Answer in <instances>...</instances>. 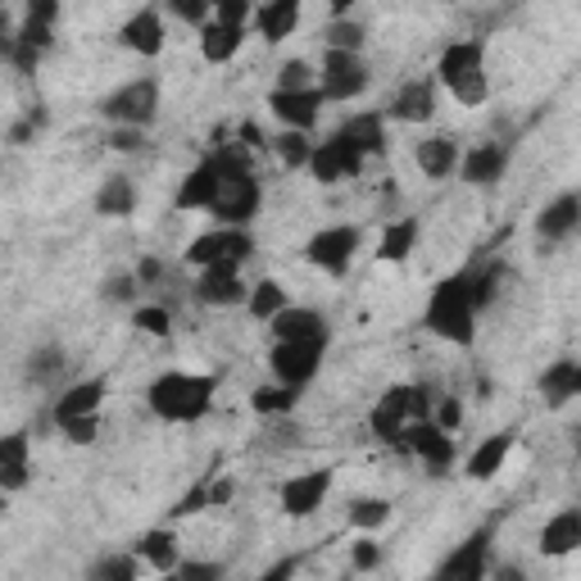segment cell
<instances>
[{
	"mask_svg": "<svg viewBox=\"0 0 581 581\" xmlns=\"http://www.w3.org/2000/svg\"><path fill=\"white\" fill-rule=\"evenodd\" d=\"M209 154H214L218 182H214V201L205 214L218 218V227H246L263 205V186L255 177L250 150L246 146H214Z\"/></svg>",
	"mask_w": 581,
	"mask_h": 581,
	"instance_id": "1",
	"label": "cell"
},
{
	"mask_svg": "<svg viewBox=\"0 0 581 581\" xmlns=\"http://www.w3.org/2000/svg\"><path fill=\"white\" fill-rule=\"evenodd\" d=\"M477 309H482V300H477L473 273H454L432 287L422 323H428L432 336H441L450 345H473L477 341Z\"/></svg>",
	"mask_w": 581,
	"mask_h": 581,
	"instance_id": "2",
	"label": "cell"
},
{
	"mask_svg": "<svg viewBox=\"0 0 581 581\" xmlns=\"http://www.w3.org/2000/svg\"><path fill=\"white\" fill-rule=\"evenodd\" d=\"M214 391H218V377L173 368L146 386V405L164 422H201L214 409Z\"/></svg>",
	"mask_w": 581,
	"mask_h": 581,
	"instance_id": "3",
	"label": "cell"
},
{
	"mask_svg": "<svg viewBox=\"0 0 581 581\" xmlns=\"http://www.w3.org/2000/svg\"><path fill=\"white\" fill-rule=\"evenodd\" d=\"M437 83L463 105V109H482L491 100V73H486V46L477 36L450 42L437 60Z\"/></svg>",
	"mask_w": 581,
	"mask_h": 581,
	"instance_id": "4",
	"label": "cell"
},
{
	"mask_svg": "<svg viewBox=\"0 0 581 581\" xmlns=\"http://www.w3.org/2000/svg\"><path fill=\"white\" fill-rule=\"evenodd\" d=\"M100 119L109 128H141L150 132V123L160 119V77H132L119 92H109L100 100Z\"/></svg>",
	"mask_w": 581,
	"mask_h": 581,
	"instance_id": "5",
	"label": "cell"
},
{
	"mask_svg": "<svg viewBox=\"0 0 581 581\" xmlns=\"http://www.w3.org/2000/svg\"><path fill=\"white\" fill-rule=\"evenodd\" d=\"M355 255H359V227L355 223H332V227L314 232V237L304 241V263L319 268V273H327V278L351 273Z\"/></svg>",
	"mask_w": 581,
	"mask_h": 581,
	"instance_id": "6",
	"label": "cell"
},
{
	"mask_svg": "<svg viewBox=\"0 0 581 581\" xmlns=\"http://www.w3.org/2000/svg\"><path fill=\"white\" fill-rule=\"evenodd\" d=\"M250 255H255L250 227H209V232H201V237H191L182 259L196 263L205 273V268H218V263H246Z\"/></svg>",
	"mask_w": 581,
	"mask_h": 581,
	"instance_id": "7",
	"label": "cell"
},
{
	"mask_svg": "<svg viewBox=\"0 0 581 581\" xmlns=\"http://www.w3.org/2000/svg\"><path fill=\"white\" fill-rule=\"evenodd\" d=\"M373 83L368 60L364 55H345V51H323L319 60V92L323 100L341 105V100H359Z\"/></svg>",
	"mask_w": 581,
	"mask_h": 581,
	"instance_id": "8",
	"label": "cell"
},
{
	"mask_svg": "<svg viewBox=\"0 0 581 581\" xmlns=\"http://www.w3.org/2000/svg\"><path fill=\"white\" fill-rule=\"evenodd\" d=\"M323 355H327V336H319V341H278L273 355H268V368H273V381L300 391V386H309L319 377Z\"/></svg>",
	"mask_w": 581,
	"mask_h": 581,
	"instance_id": "9",
	"label": "cell"
},
{
	"mask_svg": "<svg viewBox=\"0 0 581 581\" xmlns=\"http://www.w3.org/2000/svg\"><path fill=\"white\" fill-rule=\"evenodd\" d=\"M491 577V527H477L469 540L445 555V563L428 581H486Z\"/></svg>",
	"mask_w": 581,
	"mask_h": 581,
	"instance_id": "10",
	"label": "cell"
},
{
	"mask_svg": "<svg viewBox=\"0 0 581 581\" xmlns=\"http://www.w3.org/2000/svg\"><path fill=\"white\" fill-rule=\"evenodd\" d=\"M364 160H368L364 150H355L341 132H332L323 146H314L309 173H314L323 186H336V182H345V177H359V173H364Z\"/></svg>",
	"mask_w": 581,
	"mask_h": 581,
	"instance_id": "11",
	"label": "cell"
},
{
	"mask_svg": "<svg viewBox=\"0 0 581 581\" xmlns=\"http://www.w3.org/2000/svg\"><path fill=\"white\" fill-rule=\"evenodd\" d=\"M196 304L205 309H232V304H246L250 300V282L241 278V263H218V268H205L191 287Z\"/></svg>",
	"mask_w": 581,
	"mask_h": 581,
	"instance_id": "12",
	"label": "cell"
},
{
	"mask_svg": "<svg viewBox=\"0 0 581 581\" xmlns=\"http://www.w3.org/2000/svg\"><path fill=\"white\" fill-rule=\"evenodd\" d=\"M105 396H109V381L105 377L73 381V386H64V391H60V400L51 405V422H55V428H68V422H77V418H96L100 405H105Z\"/></svg>",
	"mask_w": 581,
	"mask_h": 581,
	"instance_id": "13",
	"label": "cell"
},
{
	"mask_svg": "<svg viewBox=\"0 0 581 581\" xmlns=\"http://www.w3.org/2000/svg\"><path fill=\"white\" fill-rule=\"evenodd\" d=\"M332 491V473L327 469H309L282 482V514L287 518H314L323 509V499Z\"/></svg>",
	"mask_w": 581,
	"mask_h": 581,
	"instance_id": "14",
	"label": "cell"
},
{
	"mask_svg": "<svg viewBox=\"0 0 581 581\" xmlns=\"http://www.w3.org/2000/svg\"><path fill=\"white\" fill-rule=\"evenodd\" d=\"M386 119H396V123H432L437 119V77H409V83H400L391 105H386Z\"/></svg>",
	"mask_w": 581,
	"mask_h": 581,
	"instance_id": "15",
	"label": "cell"
},
{
	"mask_svg": "<svg viewBox=\"0 0 581 581\" xmlns=\"http://www.w3.org/2000/svg\"><path fill=\"white\" fill-rule=\"evenodd\" d=\"M323 92L314 87V92H268V114L287 128V132H309L319 123V114H323Z\"/></svg>",
	"mask_w": 581,
	"mask_h": 581,
	"instance_id": "16",
	"label": "cell"
},
{
	"mask_svg": "<svg viewBox=\"0 0 581 581\" xmlns=\"http://www.w3.org/2000/svg\"><path fill=\"white\" fill-rule=\"evenodd\" d=\"M119 42H123L132 55H141V60L164 55V42H169L164 14L154 10V6H146V10H132V14L123 19V28H119Z\"/></svg>",
	"mask_w": 581,
	"mask_h": 581,
	"instance_id": "17",
	"label": "cell"
},
{
	"mask_svg": "<svg viewBox=\"0 0 581 581\" xmlns=\"http://www.w3.org/2000/svg\"><path fill=\"white\" fill-rule=\"evenodd\" d=\"M405 450L418 454L428 473H445L454 463V441H450V432L437 428V422H413V428L405 432Z\"/></svg>",
	"mask_w": 581,
	"mask_h": 581,
	"instance_id": "18",
	"label": "cell"
},
{
	"mask_svg": "<svg viewBox=\"0 0 581 581\" xmlns=\"http://www.w3.org/2000/svg\"><path fill=\"white\" fill-rule=\"evenodd\" d=\"M577 227H581V191H563V196H555L546 209L536 214V237L546 246L568 241Z\"/></svg>",
	"mask_w": 581,
	"mask_h": 581,
	"instance_id": "19",
	"label": "cell"
},
{
	"mask_svg": "<svg viewBox=\"0 0 581 581\" xmlns=\"http://www.w3.org/2000/svg\"><path fill=\"white\" fill-rule=\"evenodd\" d=\"M536 546H540V555H546V559H568V555H577V550H581V509L568 505V509H559L555 518H546V527H540V536H536Z\"/></svg>",
	"mask_w": 581,
	"mask_h": 581,
	"instance_id": "20",
	"label": "cell"
},
{
	"mask_svg": "<svg viewBox=\"0 0 581 581\" xmlns=\"http://www.w3.org/2000/svg\"><path fill=\"white\" fill-rule=\"evenodd\" d=\"M300 0H263V6H255V32L263 46H282L287 36L300 28Z\"/></svg>",
	"mask_w": 581,
	"mask_h": 581,
	"instance_id": "21",
	"label": "cell"
},
{
	"mask_svg": "<svg viewBox=\"0 0 581 581\" xmlns=\"http://www.w3.org/2000/svg\"><path fill=\"white\" fill-rule=\"evenodd\" d=\"M413 164H418V173L428 177V182H445L450 173H459V164H463V154H459V141L454 137H422L418 146H413Z\"/></svg>",
	"mask_w": 581,
	"mask_h": 581,
	"instance_id": "22",
	"label": "cell"
},
{
	"mask_svg": "<svg viewBox=\"0 0 581 581\" xmlns=\"http://www.w3.org/2000/svg\"><path fill=\"white\" fill-rule=\"evenodd\" d=\"M505 169H509V146L505 141H482V146H473L469 154H463V164H459L463 182H473V186H495L499 177H505Z\"/></svg>",
	"mask_w": 581,
	"mask_h": 581,
	"instance_id": "23",
	"label": "cell"
},
{
	"mask_svg": "<svg viewBox=\"0 0 581 581\" xmlns=\"http://www.w3.org/2000/svg\"><path fill=\"white\" fill-rule=\"evenodd\" d=\"M514 445H518V437H514V432H491L482 445H473L469 463H463V473H469L473 482H495V477H499V469L509 463Z\"/></svg>",
	"mask_w": 581,
	"mask_h": 581,
	"instance_id": "24",
	"label": "cell"
},
{
	"mask_svg": "<svg viewBox=\"0 0 581 581\" xmlns=\"http://www.w3.org/2000/svg\"><path fill=\"white\" fill-rule=\"evenodd\" d=\"M146 568H154V572H177L182 568V540H177V531L173 527H150L141 540H137V550H132Z\"/></svg>",
	"mask_w": 581,
	"mask_h": 581,
	"instance_id": "25",
	"label": "cell"
},
{
	"mask_svg": "<svg viewBox=\"0 0 581 581\" xmlns=\"http://www.w3.org/2000/svg\"><path fill=\"white\" fill-rule=\"evenodd\" d=\"M268 327H273V345L278 341H319V336H327V319L309 304H291L287 314H278Z\"/></svg>",
	"mask_w": 581,
	"mask_h": 581,
	"instance_id": "26",
	"label": "cell"
},
{
	"mask_svg": "<svg viewBox=\"0 0 581 581\" xmlns=\"http://www.w3.org/2000/svg\"><path fill=\"white\" fill-rule=\"evenodd\" d=\"M246 36H250V28H227V23L214 19L209 28H201V60L205 64H232L241 55Z\"/></svg>",
	"mask_w": 581,
	"mask_h": 581,
	"instance_id": "27",
	"label": "cell"
},
{
	"mask_svg": "<svg viewBox=\"0 0 581 581\" xmlns=\"http://www.w3.org/2000/svg\"><path fill=\"white\" fill-rule=\"evenodd\" d=\"M418 218H396V223H386L381 227V237H377V259L381 263H405L418 246Z\"/></svg>",
	"mask_w": 581,
	"mask_h": 581,
	"instance_id": "28",
	"label": "cell"
},
{
	"mask_svg": "<svg viewBox=\"0 0 581 581\" xmlns=\"http://www.w3.org/2000/svg\"><path fill=\"white\" fill-rule=\"evenodd\" d=\"M214 182H218V169H214V154H205V160L191 169L182 177V191H177V209H209L214 201Z\"/></svg>",
	"mask_w": 581,
	"mask_h": 581,
	"instance_id": "29",
	"label": "cell"
},
{
	"mask_svg": "<svg viewBox=\"0 0 581 581\" xmlns=\"http://www.w3.org/2000/svg\"><path fill=\"white\" fill-rule=\"evenodd\" d=\"M132 209H137V186H132V177L109 173L100 182V191H96V214L100 218H128Z\"/></svg>",
	"mask_w": 581,
	"mask_h": 581,
	"instance_id": "30",
	"label": "cell"
},
{
	"mask_svg": "<svg viewBox=\"0 0 581 581\" xmlns=\"http://www.w3.org/2000/svg\"><path fill=\"white\" fill-rule=\"evenodd\" d=\"M336 132L364 154H381L386 150V114H355V119L341 123Z\"/></svg>",
	"mask_w": 581,
	"mask_h": 581,
	"instance_id": "31",
	"label": "cell"
},
{
	"mask_svg": "<svg viewBox=\"0 0 581 581\" xmlns=\"http://www.w3.org/2000/svg\"><path fill=\"white\" fill-rule=\"evenodd\" d=\"M246 309H250V319H259V323H273L278 314H287V309H291V295H287V287H282L278 278H259V282L250 287V300H246Z\"/></svg>",
	"mask_w": 581,
	"mask_h": 581,
	"instance_id": "32",
	"label": "cell"
},
{
	"mask_svg": "<svg viewBox=\"0 0 581 581\" xmlns=\"http://www.w3.org/2000/svg\"><path fill=\"white\" fill-rule=\"evenodd\" d=\"M368 28L359 19H327L323 28V51H345V55H364Z\"/></svg>",
	"mask_w": 581,
	"mask_h": 581,
	"instance_id": "33",
	"label": "cell"
},
{
	"mask_svg": "<svg viewBox=\"0 0 581 581\" xmlns=\"http://www.w3.org/2000/svg\"><path fill=\"white\" fill-rule=\"evenodd\" d=\"M268 146H273V154H278V160H282V169H309V160H314V141H309V132H278L273 141H268Z\"/></svg>",
	"mask_w": 581,
	"mask_h": 581,
	"instance_id": "34",
	"label": "cell"
},
{
	"mask_svg": "<svg viewBox=\"0 0 581 581\" xmlns=\"http://www.w3.org/2000/svg\"><path fill=\"white\" fill-rule=\"evenodd\" d=\"M386 523H391V499L364 495V499H355V505H351V527H355L359 536H373V531H381Z\"/></svg>",
	"mask_w": 581,
	"mask_h": 581,
	"instance_id": "35",
	"label": "cell"
},
{
	"mask_svg": "<svg viewBox=\"0 0 581 581\" xmlns=\"http://www.w3.org/2000/svg\"><path fill=\"white\" fill-rule=\"evenodd\" d=\"M295 396H300V391H291V386H282V381H273V386H259V391L250 396V409H255L259 418H282V413L295 409Z\"/></svg>",
	"mask_w": 581,
	"mask_h": 581,
	"instance_id": "36",
	"label": "cell"
},
{
	"mask_svg": "<svg viewBox=\"0 0 581 581\" xmlns=\"http://www.w3.org/2000/svg\"><path fill=\"white\" fill-rule=\"evenodd\" d=\"M572 377H577V359H555L546 368V377H540V391H546V400L559 409L572 400Z\"/></svg>",
	"mask_w": 581,
	"mask_h": 581,
	"instance_id": "37",
	"label": "cell"
},
{
	"mask_svg": "<svg viewBox=\"0 0 581 581\" xmlns=\"http://www.w3.org/2000/svg\"><path fill=\"white\" fill-rule=\"evenodd\" d=\"M87 581H141V559L137 555H100L92 563Z\"/></svg>",
	"mask_w": 581,
	"mask_h": 581,
	"instance_id": "38",
	"label": "cell"
},
{
	"mask_svg": "<svg viewBox=\"0 0 581 581\" xmlns=\"http://www.w3.org/2000/svg\"><path fill=\"white\" fill-rule=\"evenodd\" d=\"M55 377H64V351H60V345H42V351L28 355V381L51 386Z\"/></svg>",
	"mask_w": 581,
	"mask_h": 581,
	"instance_id": "39",
	"label": "cell"
},
{
	"mask_svg": "<svg viewBox=\"0 0 581 581\" xmlns=\"http://www.w3.org/2000/svg\"><path fill=\"white\" fill-rule=\"evenodd\" d=\"M319 87V68L309 64V60H287L282 68H278V92H314Z\"/></svg>",
	"mask_w": 581,
	"mask_h": 581,
	"instance_id": "40",
	"label": "cell"
},
{
	"mask_svg": "<svg viewBox=\"0 0 581 581\" xmlns=\"http://www.w3.org/2000/svg\"><path fill=\"white\" fill-rule=\"evenodd\" d=\"M132 327L146 332V336H154V341H164L173 332V314H169L164 304H137L132 309Z\"/></svg>",
	"mask_w": 581,
	"mask_h": 581,
	"instance_id": "41",
	"label": "cell"
},
{
	"mask_svg": "<svg viewBox=\"0 0 581 581\" xmlns=\"http://www.w3.org/2000/svg\"><path fill=\"white\" fill-rule=\"evenodd\" d=\"M19 463H32V437L28 432H10L0 441V469H19Z\"/></svg>",
	"mask_w": 581,
	"mask_h": 581,
	"instance_id": "42",
	"label": "cell"
},
{
	"mask_svg": "<svg viewBox=\"0 0 581 581\" xmlns=\"http://www.w3.org/2000/svg\"><path fill=\"white\" fill-rule=\"evenodd\" d=\"M214 19L227 23V28H250L255 23V6H250V0H218Z\"/></svg>",
	"mask_w": 581,
	"mask_h": 581,
	"instance_id": "43",
	"label": "cell"
},
{
	"mask_svg": "<svg viewBox=\"0 0 581 581\" xmlns=\"http://www.w3.org/2000/svg\"><path fill=\"white\" fill-rule=\"evenodd\" d=\"M173 19L196 23V28H209V23H214V6H209V0H173Z\"/></svg>",
	"mask_w": 581,
	"mask_h": 581,
	"instance_id": "44",
	"label": "cell"
},
{
	"mask_svg": "<svg viewBox=\"0 0 581 581\" xmlns=\"http://www.w3.org/2000/svg\"><path fill=\"white\" fill-rule=\"evenodd\" d=\"M381 563V546L373 536H355V546H351V568L355 572H373Z\"/></svg>",
	"mask_w": 581,
	"mask_h": 581,
	"instance_id": "45",
	"label": "cell"
},
{
	"mask_svg": "<svg viewBox=\"0 0 581 581\" xmlns=\"http://www.w3.org/2000/svg\"><path fill=\"white\" fill-rule=\"evenodd\" d=\"M223 563H214V559H182V568H177V577L182 581H223Z\"/></svg>",
	"mask_w": 581,
	"mask_h": 581,
	"instance_id": "46",
	"label": "cell"
},
{
	"mask_svg": "<svg viewBox=\"0 0 581 581\" xmlns=\"http://www.w3.org/2000/svg\"><path fill=\"white\" fill-rule=\"evenodd\" d=\"M137 273H114L105 287H100V295L105 300H114V304H132V295H137Z\"/></svg>",
	"mask_w": 581,
	"mask_h": 581,
	"instance_id": "47",
	"label": "cell"
},
{
	"mask_svg": "<svg viewBox=\"0 0 581 581\" xmlns=\"http://www.w3.org/2000/svg\"><path fill=\"white\" fill-rule=\"evenodd\" d=\"M60 437L73 441V445H96V437H100V413H96V418H77V422H68V428H60Z\"/></svg>",
	"mask_w": 581,
	"mask_h": 581,
	"instance_id": "48",
	"label": "cell"
},
{
	"mask_svg": "<svg viewBox=\"0 0 581 581\" xmlns=\"http://www.w3.org/2000/svg\"><path fill=\"white\" fill-rule=\"evenodd\" d=\"M109 150L114 154H137V150H146V132L141 128H109Z\"/></svg>",
	"mask_w": 581,
	"mask_h": 581,
	"instance_id": "49",
	"label": "cell"
},
{
	"mask_svg": "<svg viewBox=\"0 0 581 581\" xmlns=\"http://www.w3.org/2000/svg\"><path fill=\"white\" fill-rule=\"evenodd\" d=\"M432 422L441 432H454L459 422H463V405L454 400V396H445V400H437V409H432Z\"/></svg>",
	"mask_w": 581,
	"mask_h": 581,
	"instance_id": "50",
	"label": "cell"
},
{
	"mask_svg": "<svg viewBox=\"0 0 581 581\" xmlns=\"http://www.w3.org/2000/svg\"><path fill=\"white\" fill-rule=\"evenodd\" d=\"M55 19H60L55 0H42V6H28L23 10V23H36V28H55Z\"/></svg>",
	"mask_w": 581,
	"mask_h": 581,
	"instance_id": "51",
	"label": "cell"
},
{
	"mask_svg": "<svg viewBox=\"0 0 581 581\" xmlns=\"http://www.w3.org/2000/svg\"><path fill=\"white\" fill-rule=\"evenodd\" d=\"M295 568H300V559H278L268 572H259L255 581H295Z\"/></svg>",
	"mask_w": 581,
	"mask_h": 581,
	"instance_id": "52",
	"label": "cell"
},
{
	"mask_svg": "<svg viewBox=\"0 0 581 581\" xmlns=\"http://www.w3.org/2000/svg\"><path fill=\"white\" fill-rule=\"evenodd\" d=\"M160 278H164V263H160V259H141V263H137V282H141V287L160 282Z\"/></svg>",
	"mask_w": 581,
	"mask_h": 581,
	"instance_id": "53",
	"label": "cell"
},
{
	"mask_svg": "<svg viewBox=\"0 0 581 581\" xmlns=\"http://www.w3.org/2000/svg\"><path fill=\"white\" fill-rule=\"evenodd\" d=\"M232 491H237V486H232L227 477H223V482H209V509L227 505V499H232Z\"/></svg>",
	"mask_w": 581,
	"mask_h": 581,
	"instance_id": "54",
	"label": "cell"
},
{
	"mask_svg": "<svg viewBox=\"0 0 581 581\" xmlns=\"http://www.w3.org/2000/svg\"><path fill=\"white\" fill-rule=\"evenodd\" d=\"M486 581H527V572H523L518 563H499V568H491Z\"/></svg>",
	"mask_w": 581,
	"mask_h": 581,
	"instance_id": "55",
	"label": "cell"
},
{
	"mask_svg": "<svg viewBox=\"0 0 581 581\" xmlns=\"http://www.w3.org/2000/svg\"><path fill=\"white\" fill-rule=\"evenodd\" d=\"M32 132H36V123H32V119H23V123H14V128H10V141H14V146H23V141H32Z\"/></svg>",
	"mask_w": 581,
	"mask_h": 581,
	"instance_id": "56",
	"label": "cell"
},
{
	"mask_svg": "<svg viewBox=\"0 0 581 581\" xmlns=\"http://www.w3.org/2000/svg\"><path fill=\"white\" fill-rule=\"evenodd\" d=\"M572 400H581V364H577V377H572Z\"/></svg>",
	"mask_w": 581,
	"mask_h": 581,
	"instance_id": "57",
	"label": "cell"
},
{
	"mask_svg": "<svg viewBox=\"0 0 581 581\" xmlns=\"http://www.w3.org/2000/svg\"><path fill=\"white\" fill-rule=\"evenodd\" d=\"M160 581H182V577H177V572H164V577H160Z\"/></svg>",
	"mask_w": 581,
	"mask_h": 581,
	"instance_id": "58",
	"label": "cell"
},
{
	"mask_svg": "<svg viewBox=\"0 0 581 581\" xmlns=\"http://www.w3.org/2000/svg\"><path fill=\"white\" fill-rule=\"evenodd\" d=\"M577 441H581V428H577Z\"/></svg>",
	"mask_w": 581,
	"mask_h": 581,
	"instance_id": "59",
	"label": "cell"
}]
</instances>
